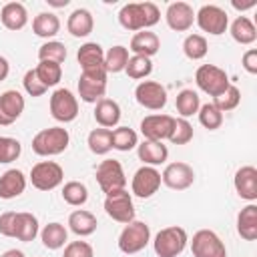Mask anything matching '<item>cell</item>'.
Instances as JSON below:
<instances>
[{
  "label": "cell",
  "instance_id": "6da1fadb",
  "mask_svg": "<svg viewBox=\"0 0 257 257\" xmlns=\"http://www.w3.org/2000/svg\"><path fill=\"white\" fill-rule=\"evenodd\" d=\"M159 18H161V12L153 2H128L118 10L120 26L131 32L149 30L159 22Z\"/></svg>",
  "mask_w": 257,
  "mask_h": 257
},
{
  "label": "cell",
  "instance_id": "7a4b0ae2",
  "mask_svg": "<svg viewBox=\"0 0 257 257\" xmlns=\"http://www.w3.org/2000/svg\"><path fill=\"white\" fill-rule=\"evenodd\" d=\"M0 235L18 241H34L38 235V219L28 211H4L0 215Z\"/></svg>",
  "mask_w": 257,
  "mask_h": 257
},
{
  "label": "cell",
  "instance_id": "3957f363",
  "mask_svg": "<svg viewBox=\"0 0 257 257\" xmlns=\"http://www.w3.org/2000/svg\"><path fill=\"white\" fill-rule=\"evenodd\" d=\"M70 135L64 126H48L34 135L32 139V151L38 157H54L68 149Z\"/></svg>",
  "mask_w": 257,
  "mask_h": 257
},
{
  "label": "cell",
  "instance_id": "277c9868",
  "mask_svg": "<svg viewBox=\"0 0 257 257\" xmlns=\"http://www.w3.org/2000/svg\"><path fill=\"white\" fill-rule=\"evenodd\" d=\"M189 243V235L183 227L179 225H171V227H165L161 229L157 235H155V241H153V249L159 257H177L185 251Z\"/></svg>",
  "mask_w": 257,
  "mask_h": 257
},
{
  "label": "cell",
  "instance_id": "5b68a950",
  "mask_svg": "<svg viewBox=\"0 0 257 257\" xmlns=\"http://www.w3.org/2000/svg\"><path fill=\"white\" fill-rule=\"evenodd\" d=\"M151 241V227L145 221H131L118 235V249L124 255H135L143 251Z\"/></svg>",
  "mask_w": 257,
  "mask_h": 257
},
{
  "label": "cell",
  "instance_id": "8992f818",
  "mask_svg": "<svg viewBox=\"0 0 257 257\" xmlns=\"http://www.w3.org/2000/svg\"><path fill=\"white\" fill-rule=\"evenodd\" d=\"M96 183L102 189L104 195H112L116 191H122L126 187V177L122 171V165L116 159H104L96 167Z\"/></svg>",
  "mask_w": 257,
  "mask_h": 257
},
{
  "label": "cell",
  "instance_id": "52a82bcc",
  "mask_svg": "<svg viewBox=\"0 0 257 257\" xmlns=\"http://www.w3.org/2000/svg\"><path fill=\"white\" fill-rule=\"evenodd\" d=\"M195 82L205 94H209L213 98L219 96L221 92H225L231 84L227 72L215 64H201L195 72Z\"/></svg>",
  "mask_w": 257,
  "mask_h": 257
},
{
  "label": "cell",
  "instance_id": "ba28073f",
  "mask_svg": "<svg viewBox=\"0 0 257 257\" xmlns=\"http://www.w3.org/2000/svg\"><path fill=\"white\" fill-rule=\"evenodd\" d=\"M64 181V171L54 161H40L30 171V183L38 191H52Z\"/></svg>",
  "mask_w": 257,
  "mask_h": 257
},
{
  "label": "cell",
  "instance_id": "9c48e42d",
  "mask_svg": "<svg viewBox=\"0 0 257 257\" xmlns=\"http://www.w3.org/2000/svg\"><path fill=\"white\" fill-rule=\"evenodd\" d=\"M195 22L197 26L213 36H221L227 32L229 28V16L223 8L215 6V4H205L199 8V12L195 14Z\"/></svg>",
  "mask_w": 257,
  "mask_h": 257
},
{
  "label": "cell",
  "instance_id": "30bf717a",
  "mask_svg": "<svg viewBox=\"0 0 257 257\" xmlns=\"http://www.w3.org/2000/svg\"><path fill=\"white\" fill-rule=\"evenodd\" d=\"M193 257H227L225 243L211 229H199L191 239Z\"/></svg>",
  "mask_w": 257,
  "mask_h": 257
},
{
  "label": "cell",
  "instance_id": "8fae6325",
  "mask_svg": "<svg viewBox=\"0 0 257 257\" xmlns=\"http://www.w3.org/2000/svg\"><path fill=\"white\" fill-rule=\"evenodd\" d=\"M50 114L58 122H72L78 116V100L68 88H56L50 96Z\"/></svg>",
  "mask_w": 257,
  "mask_h": 257
},
{
  "label": "cell",
  "instance_id": "7c38bea8",
  "mask_svg": "<svg viewBox=\"0 0 257 257\" xmlns=\"http://www.w3.org/2000/svg\"><path fill=\"white\" fill-rule=\"evenodd\" d=\"M104 213L116 221V223H131L135 221V205H133V197L126 189L122 191H116L112 195H106L104 199Z\"/></svg>",
  "mask_w": 257,
  "mask_h": 257
},
{
  "label": "cell",
  "instance_id": "4fadbf2b",
  "mask_svg": "<svg viewBox=\"0 0 257 257\" xmlns=\"http://www.w3.org/2000/svg\"><path fill=\"white\" fill-rule=\"evenodd\" d=\"M135 98L149 110H161L167 104V88L157 80H141L135 88Z\"/></svg>",
  "mask_w": 257,
  "mask_h": 257
},
{
  "label": "cell",
  "instance_id": "5bb4252c",
  "mask_svg": "<svg viewBox=\"0 0 257 257\" xmlns=\"http://www.w3.org/2000/svg\"><path fill=\"white\" fill-rule=\"evenodd\" d=\"M161 183L173 191H185L195 183V171L191 165H187L183 161L169 163L165 167V171L161 173Z\"/></svg>",
  "mask_w": 257,
  "mask_h": 257
},
{
  "label": "cell",
  "instance_id": "9a60e30c",
  "mask_svg": "<svg viewBox=\"0 0 257 257\" xmlns=\"http://www.w3.org/2000/svg\"><path fill=\"white\" fill-rule=\"evenodd\" d=\"M161 187V173L155 169V167H149V165H143L141 169H137V173L133 175V181H131V191L135 197H141V199H149L153 197Z\"/></svg>",
  "mask_w": 257,
  "mask_h": 257
},
{
  "label": "cell",
  "instance_id": "2e32d148",
  "mask_svg": "<svg viewBox=\"0 0 257 257\" xmlns=\"http://www.w3.org/2000/svg\"><path fill=\"white\" fill-rule=\"evenodd\" d=\"M175 126V116L171 114H149L141 120V133L145 141H159L163 143L165 139L171 137Z\"/></svg>",
  "mask_w": 257,
  "mask_h": 257
},
{
  "label": "cell",
  "instance_id": "e0dca14e",
  "mask_svg": "<svg viewBox=\"0 0 257 257\" xmlns=\"http://www.w3.org/2000/svg\"><path fill=\"white\" fill-rule=\"evenodd\" d=\"M76 60H78V64H80L84 74L106 72L104 70V50L96 42H84L76 52Z\"/></svg>",
  "mask_w": 257,
  "mask_h": 257
},
{
  "label": "cell",
  "instance_id": "ac0fdd59",
  "mask_svg": "<svg viewBox=\"0 0 257 257\" xmlns=\"http://www.w3.org/2000/svg\"><path fill=\"white\" fill-rule=\"evenodd\" d=\"M104 92H106V72H100V74L80 72V78H78L80 100H84L88 104H96L100 98H104Z\"/></svg>",
  "mask_w": 257,
  "mask_h": 257
},
{
  "label": "cell",
  "instance_id": "d6986e66",
  "mask_svg": "<svg viewBox=\"0 0 257 257\" xmlns=\"http://www.w3.org/2000/svg\"><path fill=\"white\" fill-rule=\"evenodd\" d=\"M165 20H167V26L171 30H175V32H187L193 26V22H195L193 6L187 4V2H171L167 6Z\"/></svg>",
  "mask_w": 257,
  "mask_h": 257
},
{
  "label": "cell",
  "instance_id": "ffe728a7",
  "mask_svg": "<svg viewBox=\"0 0 257 257\" xmlns=\"http://www.w3.org/2000/svg\"><path fill=\"white\" fill-rule=\"evenodd\" d=\"M24 96L18 90H4L0 94V126H10L24 112Z\"/></svg>",
  "mask_w": 257,
  "mask_h": 257
},
{
  "label": "cell",
  "instance_id": "44dd1931",
  "mask_svg": "<svg viewBox=\"0 0 257 257\" xmlns=\"http://www.w3.org/2000/svg\"><path fill=\"white\" fill-rule=\"evenodd\" d=\"M233 185L241 199H245L249 203L257 201V169L253 165H245V167L237 169V173L233 177Z\"/></svg>",
  "mask_w": 257,
  "mask_h": 257
},
{
  "label": "cell",
  "instance_id": "7402d4cb",
  "mask_svg": "<svg viewBox=\"0 0 257 257\" xmlns=\"http://www.w3.org/2000/svg\"><path fill=\"white\" fill-rule=\"evenodd\" d=\"M26 189V175L20 169H8L0 175V199H16Z\"/></svg>",
  "mask_w": 257,
  "mask_h": 257
},
{
  "label": "cell",
  "instance_id": "603a6c76",
  "mask_svg": "<svg viewBox=\"0 0 257 257\" xmlns=\"http://www.w3.org/2000/svg\"><path fill=\"white\" fill-rule=\"evenodd\" d=\"M159 48H161V40L151 30H139V32H135L133 38H131V44H128V50L133 54L147 56V58L155 56L159 52Z\"/></svg>",
  "mask_w": 257,
  "mask_h": 257
},
{
  "label": "cell",
  "instance_id": "cb8c5ba5",
  "mask_svg": "<svg viewBox=\"0 0 257 257\" xmlns=\"http://www.w3.org/2000/svg\"><path fill=\"white\" fill-rule=\"evenodd\" d=\"M94 28V18L90 14V10L86 8H76L70 12L68 20H66V30L74 36V38H86Z\"/></svg>",
  "mask_w": 257,
  "mask_h": 257
},
{
  "label": "cell",
  "instance_id": "d4e9b609",
  "mask_svg": "<svg viewBox=\"0 0 257 257\" xmlns=\"http://www.w3.org/2000/svg\"><path fill=\"white\" fill-rule=\"evenodd\" d=\"M94 120L98 122V126L102 128H112L118 124L120 120V106L116 100L112 98H100L94 106Z\"/></svg>",
  "mask_w": 257,
  "mask_h": 257
},
{
  "label": "cell",
  "instance_id": "484cf974",
  "mask_svg": "<svg viewBox=\"0 0 257 257\" xmlns=\"http://www.w3.org/2000/svg\"><path fill=\"white\" fill-rule=\"evenodd\" d=\"M137 155L145 165L157 167L169 159V149L159 141H143L141 145H137Z\"/></svg>",
  "mask_w": 257,
  "mask_h": 257
},
{
  "label": "cell",
  "instance_id": "4316f807",
  "mask_svg": "<svg viewBox=\"0 0 257 257\" xmlns=\"http://www.w3.org/2000/svg\"><path fill=\"white\" fill-rule=\"evenodd\" d=\"M0 20L8 30H22L28 22V10L22 2H8L2 6Z\"/></svg>",
  "mask_w": 257,
  "mask_h": 257
},
{
  "label": "cell",
  "instance_id": "83f0119b",
  "mask_svg": "<svg viewBox=\"0 0 257 257\" xmlns=\"http://www.w3.org/2000/svg\"><path fill=\"white\" fill-rule=\"evenodd\" d=\"M237 233L245 241H255L257 239V205L249 203L243 207L237 215Z\"/></svg>",
  "mask_w": 257,
  "mask_h": 257
},
{
  "label": "cell",
  "instance_id": "f1b7e54d",
  "mask_svg": "<svg viewBox=\"0 0 257 257\" xmlns=\"http://www.w3.org/2000/svg\"><path fill=\"white\" fill-rule=\"evenodd\" d=\"M96 217L90 213V211H84V209H76L70 213L68 217V229L78 235V237H88L96 231Z\"/></svg>",
  "mask_w": 257,
  "mask_h": 257
},
{
  "label": "cell",
  "instance_id": "f546056e",
  "mask_svg": "<svg viewBox=\"0 0 257 257\" xmlns=\"http://www.w3.org/2000/svg\"><path fill=\"white\" fill-rule=\"evenodd\" d=\"M58 30H60V20L52 12H40L32 20V32L40 38H46V40L54 38L58 34Z\"/></svg>",
  "mask_w": 257,
  "mask_h": 257
},
{
  "label": "cell",
  "instance_id": "4dcf8cb0",
  "mask_svg": "<svg viewBox=\"0 0 257 257\" xmlns=\"http://www.w3.org/2000/svg\"><path fill=\"white\" fill-rule=\"evenodd\" d=\"M229 32H231V36H233L235 42L245 44V46H247V44H253V42L257 40V28H255V24H253L247 16H237V18L231 22Z\"/></svg>",
  "mask_w": 257,
  "mask_h": 257
},
{
  "label": "cell",
  "instance_id": "1f68e13d",
  "mask_svg": "<svg viewBox=\"0 0 257 257\" xmlns=\"http://www.w3.org/2000/svg\"><path fill=\"white\" fill-rule=\"evenodd\" d=\"M40 239H42V245L50 251H56L60 247H64V243L68 241V231L62 223H48L44 225V229L40 231Z\"/></svg>",
  "mask_w": 257,
  "mask_h": 257
},
{
  "label": "cell",
  "instance_id": "d6a6232c",
  "mask_svg": "<svg viewBox=\"0 0 257 257\" xmlns=\"http://www.w3.org/2000/svg\"><path fill=\"white\" fill-rule=\"evenodd\" d=\"M38 80L50 88V86H56L62 78V64L58 62H50V60H38V66L34 68Z\"/></svg>",
  "mask_w": 257,
  "mask_h": 257
},
{
  "label": "cell",
  "instance_id": "836d02e7",
  "mask_svg": "<svg viewBox=\"0 0 257 257\" xmlns=\"http://www.w3.org/2000/svg\"><path fill=\"white\" fill-rule=\"evenodd\" d=\"M175 106H177V112L181 114V118H187V116H193L195 112H199L201 98H199V94L193 88H183L177 94Z\"/></svg>",
  "mask_w": 257,
  "mask_h": 257
},
{
  "label": "cell",
  "instance_id": "e575fe53",
  "mask_svg": "<svg viewBox=\"0 0 257 257\" xmlns=\"http://www.w3.org/2000/svg\"><path fill=\"white\" fill-rule=\"evenodd\" d=\"M110 139H112V149L120 151V153H128L139 145V137L131 126H116L110 131Z\"/></svg>",
  "mask_w": 257,
  "mask_h": 257
},
{
  "label": "cell",
  "instance_id": "d590c367",
  "mask_svg": "<svg viewBox=\"0 0 257 257\" xmlns=\"http://www.w3.org/2000/svg\"><path fill=\"white\" fill-rule=\"evenodd\" d=\"M86 145L90 153L94 155H106L112 149V139H110V128H92L86 137Z\"/></svg>",
  "mask_w": 257,
  "mask_h": 257
},
{
  "label": "cell",
  "instance_id": "8d00e7d4",
  "mask_svg": "<svg viewBox=\"0 0 257 257\" xmlns=\"http://www.w3.org/2000/svg\"><path fill=\"white\" fill-rule=\"evenodd\" d=\"M126 62H128V48L122 46V44H116V46H112L104 52V70H106V74L124 70Z\"/></svg>",
  "mask_w": 257,
  "mask_h": 257
},
{
  "label": "cell",
  "instance_id": "74e56055",
  "mask_svg": "<svg viewBox=\"0 0 257 257\" xmlns=\"http://www.w3.org/2000/svg\"><path fill=\"white\" fill-rule=\"evenodd\" d=\"M62 199L70 207H80V205H84L88 201V189L80 181H68L62 187Z\"/></svg>",
  "mask_w": 257,
  "mask_h": 257
},
{
  "label": "cell",
  "instance_id": "f35d334b",
  "mask_svg": "<svg viewBox=\"0 0 257 257\" xmlns=\"http://www.w3.org/2000/svg\"><path fill=\"white\" fill-rule=\"evenodd\" d=\"M124 72H126V76L133 78V80L147 78V76L153 72V60L147 58V56L133 54V56H128V62H126V66H124Z\"/></svg>",
  "mask_w": 257,
  "mask_h": 257
},
{
  "label": "cell",
  "instance_id": "ab89813d",
  "mask_svg": "<svg viewBox=\"0 0 257 257\" xmlns=\"http://www.w3.org/2000/svg\"><path fill=\"white\" fill-rule=\"evenodd\" d=\"M207 50H209V44H207V38L203 34H189L183 40V52L191 60L205 58L207 56Z\"/></svg>",
  "mask_w": 257,
  "mask_h": 257
},
{
  "label": "cell",
  "instance_id": "60d3db41",
  "mask_svg": "<svg viewBox=\"0 0 257 257\" xmlns=\"http://www.w3.org/2000/svg\"><path fill=\"white\" fill-rule=\"evenodd\" d=\"M38 60H50V62L62 64L66 60V46L58 40H46L38 48Z\"/></svg>",
  "mask_w": 257,
  "mask_h": 257
},
{
  "label": "cell",
  "instance_id": "b9f144b4",
  "mask_svg": "<svg viewBox=\"0 0 257 257\" xmlns=\"http://www.w3.org/2000/svg\"><path fill=\"white\" fill-rule=\"evenodd\" d=\"M199 122L209 128V131H217L221 124H223V112L213 104V102H207V104H201L199 106Z\"/></svg>",
  "mask_w": 257,
  "mask_h": 257
},
{
  "label": "cell",
  "instance_id": "7bdbcfd3",
  "mask_svg": "<svg viewBox=\"0 0 257 257\" xmlns=\"http://www.w3.org/2000/svg\"><path fill=\"white\" fill-rule=\"evenodd\" d=\"M241 102V90L235 84H229V88L225 92H221L219 96L213 98V104L221 110V112H229L233 108H237Z\"/></svg>",
  "mask_w": 257,
  "mask_h": 257
},
{
  "label": "cell",
  "instance_id": "ee69618b",
  "mask_svg": "<svg viewBox=\"0 0 257 257\" xmlns=\"http://www.w3.org/2000/svg\"><path fill=\"white\" fill-rule=\"evenodd\" d=\"M22 153V145L18 139L12 137H0V165H8L16 161Z\"/></svg>",
  "mask_w": 257,
  "mask_h": 257
},
{
  "label": "cell",
  "instance_id": "f6af8a7d",
  "mask_svg": "<svg viewBox=\"0 0 257 257\" xmlns=\"http://www.w3.org/2000/svg\"><path fill=\"white\" fill-rule=\"evenodd\" d=\"M193 124L187 120V118H175V126H173V133L169 137V141L173 145H187L193 141Z\"/></svg>",
  "mask_w": 257,
  "mask_h": 257
},
{
  "label": "cell",
  "instance_id": "bcb514c9",
  "mask_svg": "<svg viewBox=\"0 0 257 257\" xmlns=\"http://www.w3.org/2000/svg\"><path fill=\"white\" fill-rule=\"evenodd\" d=\"M22 84H24V90L30 94V96H42L48 88L38 80V76H36V72H34V68H30V70H26V74H24V78H22Z\"/></svg>",
  "mask_w": 257,
  "mask_h": 257
},
{
  "label": "cell",
  "instance_id": "7dc6e473",
  "mask_svg": "<svg viewBox=\"0 0 257 257\" xmlns=\"http://www.w3.org/2000/svg\"><path fill=\"white\" fill-rule=\"evenodd\" d=\"M64 257H94V251L86 241H70L64 247Z\"/></svg>",
  "mask_w": 257,
  "mask_h": 257
},
{
  "label": "cell",
  "instance_id": "c3c4849f",
  "mask_svg": "<svg viewBox=\"0 0 257 257\" xmlns=\"http://www.w3.org/2000/svg\"><path fill=\"white\" fill-rule=\"evenodd\" d=\"M241 64H243V68H245L249 74H257V50H255V48H249V50L243 54Z\"/></svg>",
  "mask_w": 257,
  "mask_h": 257
},
{
  "label": "cell",
  "instance_id": "681fc988",
  "mask_svg": "<svg viewBox=\"0 0 257 257\" xmlns=\"http://www.w3.org/2000/svg\"><path fill=\"white\" fill-rule=\"evenodd\" d=\"M8 72H10V64H8V60H6L4 56H0V82L6 80Z\"/></svg>",
  "mask_w": 257,
  "mask_h": 257
},
{
  "label": "cell",
  "instance_id": "f907efd6",
  "mask_svg": "<svg viewBox=\"0 0 257 257\" xmlns=\"http://www.w3.org/2000/svg\"><path fill=\"white\" fill-rule=\"evenodd\" d=\"M231 4H233V8H237V10H247V8H253V6H255V0H249V2H237V0H233Z\"/></svg>",
  "mask_w": 257,
  "mask_h": 257
},
{
  "label": "cell",
  "instance_id": "816d5d0a",
  "mask_svg": "<svg viewBox=\"0 0 257 257\" xmlns=\"http://www.w3.org/2000/svg\"><path fill=\"white\" fill-rule=\"evenodd\" d=\"M0 257H26L22 251H18V249H8V251H4Z\"/></svg>",
  "mask_w": 257,
  "mask_h": 257
}]
</instances>
